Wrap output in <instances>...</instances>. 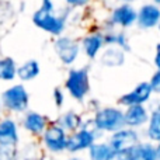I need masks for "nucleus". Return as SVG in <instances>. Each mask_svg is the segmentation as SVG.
Returning <instances> with one entry per match:
<instances>
[{
	"label": "nucleus",
	"mask_w": 160,
	"mask_h": 160,
	"mask_svg": "<svg viewBox=\"0 0 160 160\" xmlns=\"http://www.w3.org/2000/svg\"><path fill=\"white\" fill-rule=\"evenodd\" d=\"M32 22L38 28L52 34V35H61L65 30L66 24V14L56 13L55 6L52 0H44L41 7L34 11Z\"/></svg>",
	"instance_id": "f257e3e1"
},
{
	"label": "nucleus",
	"mask_w": 160,
	"mask_h": 160,
	"mask_svg": "<svg viewBox=\"0 0 160 160\" xmlns=\"http://www.w3.org/2000/svg\"><path fill=\"white\" fill-rule=\"evenodd\" d=\"M94 128L104 132H115L125 127L124 111L115 107H105L94 114Z\"/></svg>",
	"instance_id": "f03ea898"
},
{
	"label": "nucleus",
	"mask_w": 160,
	"mask_h": 160,
	"mask_svg": "<svg viewBox=\"0 0 160 160\" xmlns=\"http://www.w3.org/2000/svg\"><path fill=\"white\" fill-rule=\"evenodd\" d=\"M66 88L69 94L78 101H83L90 91V80L88 70L86 68L70 69L66 79Z\"/></svg>",
	"instance_id": "7ed1b4c3"
},
{
	"label": "nucleus",
	"mask_w": 160,
	"mask_h": 160,
	"mask_svg": "<svg viewBox=\"0 0 160 160\" xmlns=\"http://www.w3.org/2000/svg\"><path fill=\"white\" fill-rule=\"evenodd\" d=\"M0 101H2V105H4L7 110L22 112L28 108L30 96H28L27 88L22 84H14L3 91Z\"/></svg>",
	"instance_id": "20e7f679"
},
{
	"label": "nucleus",
	"mask_w": 160,
	"mask_h": 160,
	"mask_svg": "<svg viewBox=\"0 0 160 160\" xmlns=\"http://www.w3.org/2000/svg\"><path fill=\"white\" fill-rule=\"evenodd\" d=\"M44 143L49 152L61 153L66 149V131L62 129L58 124L47 125L44 132Z\"/></svg>",
	"instance_id": "39448f33"
},
{
	"label": "nucleus",
	"mask_w": 160,
	"mask_h": 160,
	"mask_svg": "<svg viewBox=\"0 0 160 160\" xmlns=\"http://www.w3.org/2000/svg\"><path fill=\"white\" fill-rule=\"evenodd\" d=\"M53 49L61 62L65 65H72L78 59L80 52L79 44L70 37H58L53 44Z\"/></svg>",
	"instance_id": "423d86ee"
},
{
	"label": "nucleus",
	"mask_w": 160,
	"mask_h": 160,
	"mask_svg": "<svg viewBox=\"0 0 160 160\" xmlns=\"http://www.w3.org/2000/svg\"><path fill=\"white\" fill-rule=\"evenodd\" d=\"M96 142V133L88 128H80V129L72 132V135L66 139V149L70 153H78L84 149H88Z\"/></svg>",
	"instance_id": "0eeeda50"
},
{
	"label": "nucleus",
	"mask_w": 160,
	"mask_h": 160,
	"mask_svg": "<svg viewBox=\"0 0 160 160\" xmlns=\"http://www.w3.org/2000/svg\"><path fill=\"white\" fill-rule=\"evenodd\" d=\"M139 143V135L133 128H121L115 131L110 139V148L112 150L129 152L135 145Z\"/></svg>",
	"instance_id": "6e6552de"
},
{
	"label": "nucleus",
	"mask_w": 160,
	"mask_h": 160,
	"mask_svg": "<svg viewBox=\"0 0 160 160\" xmlns=\"http://www.w3.org/2000/svg\"><path fill=\"white\" fill-rule=\"evenodd\" d=\"M152 88H150L149 83L148 82H142L133 88L132 91L124 94L119 97L118 104L129 107V105H138V104H145L146 101H149L152 97Z\"/></svg>",
	"instance_id": "1a4fd4ad"
},
{
	"label": "nucleus",
	"mask_w": 160,
	"mask_h": 160,
	"mask_svg": "<svg viewBox=\"0 0 160 160\" xmlns=\"http://www.w3.org/2000/svg\"><path fill=\"white\" fill-rule=\"evenodd\" d=\"M159 20H160V10L158 4H152V3L143 4L136 13L138 25L141 28H143V30L155 28L159 24Z\"/></svg>",
	"instance_id": "9d476101"
},
{
	"label": "nucleus",
	"mask_w": 160,
	"mask_h": 160,
	"mask_svg": "<svg viewBox=\"0 0 160 160\" xmlns=\"http://www.w3.org/2000/svg\"><path fill=\"white\" fill-rule=\"evenodd\" d=\"M149 119L148 110L143 107V104L129 105L127 111L124 112V122L128 128H139L143 124H146Z\"/></svg>",
	"instance_id": "9b49d317"
},
{
	"label": "nucleus",
	"mask_w": 160,
	"mask_h": 160,
	"mask_svg": "<svg viewBox=\"0 0 160 160\" xmlns=\"http://www.w3.org/2000/svg\"><path fill=\"white\" fill-rule=\"evenodd\" d=\"M111 21L119 27H131L136 22V10L129 4H121L112 11Z\"/></svg>",
	"instance_id": "f8f14e48"
},
{
	"label": "nucleus",
	"mask_w": 160,
	"mask_h": 160,
	"mask_svg": "<svg viewBox=\"0 0 160 160\" xmlns=\"http://www.w3.org/2000/svg\"><path fill=\"white\" fill-rule=\"evenodd\" d=\"M18 142V131L13 119L0 121V146H16Z\"/></svg>",
	"instance_id": "ddd939ff"
},
{
	"label": "nucleus",
	"mask_w": 160,
	"mask_h": 160,
	"mask_svg": "<svg viewBox=\"0 0 160 160\" xmlns=\"http://www.w3.org/2000/svg\"><path fill=\"white\" fill-rule=\"evenodd\" d=\"M125 62V51L118 47L110 45L100 55V63L107 68H118Z\"/></svg>",
	"instance_id": "4468645a"
},
{
	"label": "nucleus",
	"mask_w": 160,
	"mask_h": 160,
	"mask_svg": "<svg viewBox=\"0 0 160 160\" xmlns=\"http://www.w3.org/2000/svg\"><path fill=\"white\" fill-rule=\"evenodd\" d=\"M128 153L131 160H159V148L152 143H138Z\"/></svg>",
	"instance_id": "2eb2a0df"
},
{
	"label": "nucleus",
	"mask_w": 160,
	"mask_h": 160,
	"mask_svg": "<svg viewBox=\"0 0 160 160\" xmlns=\"http://www.w3.org/2000/svg\"><path fill=\"white\" fill-rule=\"evenodd\" d=\"M24 128L31 132L32 135H39L45 131L47 128V118H45L42 114L35 112V111H30V112L25 114L24 121H22Z\"/></svg>",
	"instance_id": "dca6fc26"
},
{
	"label": "nucleus",
	"mask_w": 160,
	"mask_h": 160,
	"mask_svg": "<svg viewBox=\"0 0 160 160\" xmlns=\"http://www.w3.org/2000/svg\"><path fill=\"white\" fill-rule=\"evenodd\" d=\"M102 45H104V39L101 34H90L83 39V51L90 59H94L98 55Z\"/></svg>",
	"instance_id": "f3484780"
},
{
	"label": "nucleus",
	"mask_w": 160,
	"mask_h": 160,
	"mask_svg": "<svg viewBox=\"0 0 160 160\" xmlns=\"http://www.w3.org/2000/svg\"><path fill=\"white\" fill-rule=\"evenodd\" d=\"M58 125L65 131H70L75 132L82 128L83 125V118L75 111H68V112L62 114L58 118Z\"/></svg>",
	"instance_id": "a211bd4d"
},
{
	"label": "nucleus",
	"mask_w": 160,
	"mask_h": 160,
	"mask_svg": "<svg viewBox=\"0 0 160 160\" xmlns=\"http://www.w3.org/2000/svg\"><path fill=\"white\" fill-rule=\"evenodd\" d=\"M38 75H39V63L35 59H30V61L24 62L20 68H17V76L22 82H31Z\"/></svg>",
	"instance_id": "6ab92c4d"
},
{
	"label": "nucleus",
	"mask_w": 160,
	"mask_h": 160,
	"mask_svg": "<svg viewBox=\"0 0 160 160\" xmlns=\"http://www.w3.org/2000/svg\"><path fill=\"white\" fill-rule=\"evenodd\" d=\"M17 76V65L13 58H2L0 59V80L10 82Z\"/></svg>",
	"instance_id": "aec40b11"
},
{
	"label": "nucleus",
	"mask_w": 160,
	"mask_h": 160,
	"mask_svg": "<svg viewBox=\"0 0 160 160\" xmlns=\"http://www.w3.org/2000/svg\"><path fill=\"white\" fill-rule=\"evenodd\" d=\"M111 148L107 143H96L94 142L88 148V158L90 160H108V156L111 153Z\"/></svg>",
	"instance_id": "412c9836"
},
{
	"label": "nucleus",
	"mask_w": 160,
	"mask_h": 160,
	"mask_svg": "<svg viewBox=\"0 0 160 160\" xmlns=\"http://www.w3.org/2000/svg\"><path fill=\"white\" fill-rule=\"evenodd\" d=\"M148 121H149V125H148V136H149L150 141L159 142L160 141V112H159V110L153 111Z\"/></svg>",
	"instance_id": "4be33fe9"
},
{
	"label": "nucleus",
	"mask_w": 160,
	"mask_h": 160,
	"mask_svg": "<svg viewBox=\"0 0 160 160\" xmlns=\"http://www.w3.org/2000/svg\"><path fill=\"white\" fill-rule=\"evenodd\" d=\"M104 44L107 45H115V47L121 48L124 51H129V44H128L127 35L122 32H112V34H105L102 35Z\"/></svg>",
	"instance_id": "5701e85b"
},
{
	"label": "nucleus",
	"mask_w": 160,
	"mask_h": 160,
	"mask_svg": "<svg viewBox=\"0 0 160 160\" xmlns=\"http://www.w3.org/2000/svg\"><path fill=\"white\" fill-rule=\"evenodd\" d=\"M0 160H16L14 146H0Z\"/></svg>",
	"instance_id": "b1692460"
},
{
	"label": "nucleus",
	"mask_w": 160,
	"mask_h": 160,
	"mask_svg": "<svg viewBox=\"0 0 160 160\" xmlns=\"http://www.w3.org/2000/svg\"><path fill=\"white\" fill-rule=\"evenodd\" d=\"M148 83H149V86H150L153 93H159L160 91V72L159 70H156L155 75L152 76V79H150Z\"/></svg>",
	"instance_id": "393cba45"
},
{
	"label": "nucleus",
	"mask_w": 160,
	"mask_h": 160,
	"mask_svg": "<svg viewBox=\"0 0 160 160\" xmlns=\"http://www.w3.org/2000/svg\"><path fill=\"white\" fill-rule=\"evenodd\" d=\"M108 160H131V159L128 152H124V150H111Z\"/></svg>",
	"instance_id": "a878e982"
},
{
	"label": "nucleus",
	"mask_w": 160,
	"mask_h": 160,
	"mask_svg": "<svg viewBox=\"0 0 160 160\" xmlns=\"http://www.w3.org/2000/svg\"><path fill=\"white\" fill-rule=\"evenodd\" d=\"M53 98H55L56 107H62V104H63V93H62V90L59 87H56L53 90Z\"/></svg>",
	"instance_id": "bb28decb"
},
{
	"label": "nucleus",
	"mask_w": 160,
	"mask_h": 160,
	"mask_svg": "<svg viewBox=\"0 0 160 160\" xmlns=\"http://www.w3.org/2000/svg\"><path fill=\"white\" fill-rule=\"evenodd\" d=\"M65 2H66L69 6H73V7H82V6H84L86 3L88 2V0H65Z\"/></svg>",
	"instance_id": "cd10ccee"
},
{
	"label": "nucleus",
	"mask_w": 160,
	"mask_h": 160,
	"mask_svg": "<svg viewBox=\"0 0 160 160\" xmlns=\"http://www.w3.org/2000/svg\"><path fill=\"white\" fill-rule=\"evenodd\" d=\"M155 62H156V66L160 68V62H159V51H156V55H155Z\"/></svg>",
	"instance_id": "c85d7f7f"
},
{
	"label": "nucleus",
	"mask_w": 160,
	"mask_h": 160,
	"mask_svg": "<svg viewBox=\"0 0 160 160\" xmlns=\"http://www.w3.org/2000/svg\"><path fill=\"white\" fill-rule=\"evenodd\" d=\"M69 160H84V159H80V158H72V159H69Z\"/></svg>",
	"instance_id": "c756f323"
},
{
	"label": "nucleus",
	"mask_w": 160,
	"mask_h": 160,
	"mask_svg": "<svg viewBox=\"0 0 160 160\" xmlns=\"http://www.w3.org/2000/svg\"><path fill=\"white\" fill-rule=\"evenodd\" d=\"M153 2H155V4H159V3H160V0H153Z\"/></svg>",
	"instance_id": "7c9ffc66"
},
{
	"label": "nucleus",
	"mask_w": 160,
	"mask_h": 160,
	"mask_svg": "<svg viewBox=\"0 0 160 160\" xmlns=\"http://www.w3.org/2000/svg\"><path fill=\"white\" fill-rule=\"evenodd\" d=\"M0 110H2V101H0Z\"/></svg>",
	"instance_id": "2f4dec72"
},
{
	"label": "nucleus",
	"mask_w": 160,
	"mask_h": 160,
	"mask_svg": "<svg viewBox=\"0 0 160 160\" xmlns=\"http://www.w3.org/2000/svg\"><path fill=\"white\" fill-rule=\"evenodd\" d=\"M124 2H132V0H124Z\"/></svg>",
	"instance_id": "473e14b6"
},
{
	"label": "nucleus",
	"mask_w": 160,
	"mask_h": 160,
	"mask_svg": "<svg viewBox=\"0 0 160 160\" xmlns=\"http://www.w3.org/2000/svg\"><path fill=\"white\" fill-rule=\"evenodd\" d=\"M45 160H52V159H45Z\"/></svg>",
	"instance_id": "72a5a7b5"
}]
</instances>
